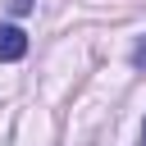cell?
<instances>
[{
    "label": "cell",
    "instance_id": "3",
    "mask_svg": "<svg viewBox=\"0 0 146 146\" xmlns=\"http://www.w3.org/2000/svg\"><path fill=\"white\" fill-rule=\"evenodd\" d=\"M32 5H36V0H9V14H27Z\"/></svg>",
    "mask_w": 146,
    "mask_h": 146
},
{
    "label": "cell",
    "instance_id": "2",
    "mask_svg": "<svg viewBox=\"0 0 146 146\" xmlns=\"http://www.w3.org/2000/svg\"><path fill=\"white\" fill-rule=\"evenodd\" d=\"M132 64H137V68H146V36L132 46Z\"/></svg>",
    "mask_w": 146,
    "mask_h": 146
},
{
    "label": "cell",
    "instance_id": "4",
    "mask_svg": "<svg viewBox=\"0 0 146 146\" xmlns=\"http://www.w3.org/2000/svg\"><path fill=\"white\" fill-rule=\"evenodd\" d=\"M141 146H146V123H141Z\"/></svg>",
    "mask_w": 146,
    "mask_h": 146
},
{
    "label": "cell",
    "instance_id": "1",
    "mask_svg": "<svg viewBox=\"0 0 146 146\" xmlns=\"http://www.w3.org/2000/svg\"><path fill=\"white\" fill-rule=\"evenodd\" d=\"M23 55H27V32L14 27V23H5V27H0V64H14V59H23Z\"/></svg>",
    "mask_w": 146,
    "mask_h": 146
}]
</instances>
